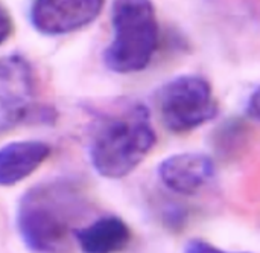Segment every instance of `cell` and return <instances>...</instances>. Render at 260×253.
Returning a JSON list of instances; mask_svg holds the SVG:
<instances>
[{
  "mask_svg": "<svg viewBox=\"0 0 260 253\" xmlns=\"http://www.w3.org/2000/svg\"><path fill=\"white\" fill-rule=\"evenodd\" d=\"M259 89H254L245 102V116L251 119L253 122H259L260 116V102H259Z\"/></svg>",
  "mask_w": 260,
  "mask_h": 253,
  "instance_id": "cell-12",
  "label": "cell"
},
{
  "mask_svg": "<svg viewBox=\"0 0 260 253\" xmlns=\"http://www.w3.org/2000/svg\"><path fill=\"white\" fill-rule=\"evenodd\" d=\"M50 154L52 147L40 139L14 140L0 147V188H11L26 180Z\"/></svg>",
  "mask_w": 260,
  "mask_h": 253,
  "instance_id": "cell-8",
  "label": "cell"
},
{
  "mask_svg": "<svg viewBox=\"0 0 260 253\" xmlns=\"http://www.w3.org/2000/svg\"><path fill=\"white\" fill-rule=\"evenodd\" d=\"M88 209L82 185L56 177L30 186L18 200L15 228L32 253H64Z\"/></svg>",
  "mask_w": 260,
  "mask_h": 253,
  "instance_id": "cell-1",
  "label": "cell"
},
{
  "mask_svg": "<svg viewBox=\"0 0 260 253\" xmlns=\"http://www.w3.org/2000/svg\"><path fill=\"white\" fill-rule=\"evenodd\" d=\"M183 253H250V252H230V250H225V249H221L206 240H200V238H195V240H190L186 246H184V250Z\"/></svg>",
  "mask_w": 260,
  "mask_h": 253,
  "instance_id": "cell-10",
  "label": "cell"
},
{
  "mask_svg": "<svg viewBox=\"0 0 260 253\" xmlns=\"http://www.w3.org/2000/svg\"><path fill=\"white\" fill-rule=\"evenodd\" d=\"M157 144L151 115L142 102H125L102 115L88 140L93 170L105 179L129 176Z\"/></svg>",
  "mask_w": 260,
  "mask_h": 253,
  "instance_id": "cell-2",
  "label": "cell"
},
{
  "mask_svg": "<svg viewBox=\"0 0 260 253\" xmlns=\"http://www.w3.org/2000/svg\"><path fill=\"white\" fill-rule=\"evenodd\" d=\"M131 240L129 226L117 215L96 217L73 234V241L82 253H122Z\"/></svg>",
  "mask_w": 260,
  "mask_h": 253,
  "instance_id": "cell-9",
  "label": "cell"
},
{
  "mask_svg": "<svg viewBox=\"0 0 260 253\" xmlns=\"http://www.w3.org/2000/svg\"><path fill=\"white\" fill-rule=\"evenodd\" d=\"M113 40L104 52L105 66L114 73L146 69L157 52L160 29L151 0H114L111 11Z\"/></svg>",
  "mask_w": 260,
  "mask_h": 253,
  "instance_id": "cell-3",
  "label": "cell"
},
{
  "mask_svg": "<svg viewBox=\"0 0 260 253\" xmlns=\"http://www.w3.org/2000/svg\"><path fill=\"white\" fill-rule=\"evenodd\" d=\"M163 125L175 134L190 133L218 115V102L210 82L200 75H180L155 93Z\"/></svg>",
  "mask_w": 260,
  "mask_h": 253,
  "instance_id": "cell-4",
  "label": "cell"
},
{
  "mask_svg": "<svg viewBox=\"0 0 260 253\" xmlns=\"http://www.w3.org/2000/svg\"><path fill=\"white\" fill-rule=\"evenodd\" d=\"M32 66L20 55L0 58V134L29 122L38 107Z\"/></svg>",
  "mask_w": 260,
  "mask_h": 253,
  "instance_id": "cell-5",
  "label": "cell"
},
{
  "mask_svg": "<svg viewBox=\"0 0 260 253\" xmlns=\"http://www.w3.org/2000/svg\"><path fill=\"white\" fill-rule=\"evenodd\" d=\"M12 27H14V23H12L11 14L0 2V46L11 37Z\"/></svg>",
  "mask_w": 260,
  "mask_h": 253,
  "instance_id": "cell-11",
  "label": "cell"
},
{
  "mask_svg": "<svg viewBox=\"0 0 260 253\" xmlns=\"http://www.w3.org/2000/svg\"><path fill=\"white\" fill-rule=\"evenodd\" d=\"M105 0H34L32 26L44 35H66L93 23Z\"/></svg>",
  "mask_w": 260,
  "mask_h": 253,
  "instance_id": "cell-6",
  "label": "cell"
},
{
  "mask_svg": "<svg viewBox=\"0 0 260 253\" xmlns=\"http://www.w3.org/2000/svg\"><path fill=\"white\" fill-rule=\"evenodd\" d=\"M216 174L215 160L204 153L187 151L171 154L157 166V177L165 189L177 195H195Z\"/></svg>",
  "mask_w": 260,
  "mask_h": 253,
  "instance_id": "cell-7",
  "label": "cell"
}]
</instances>
